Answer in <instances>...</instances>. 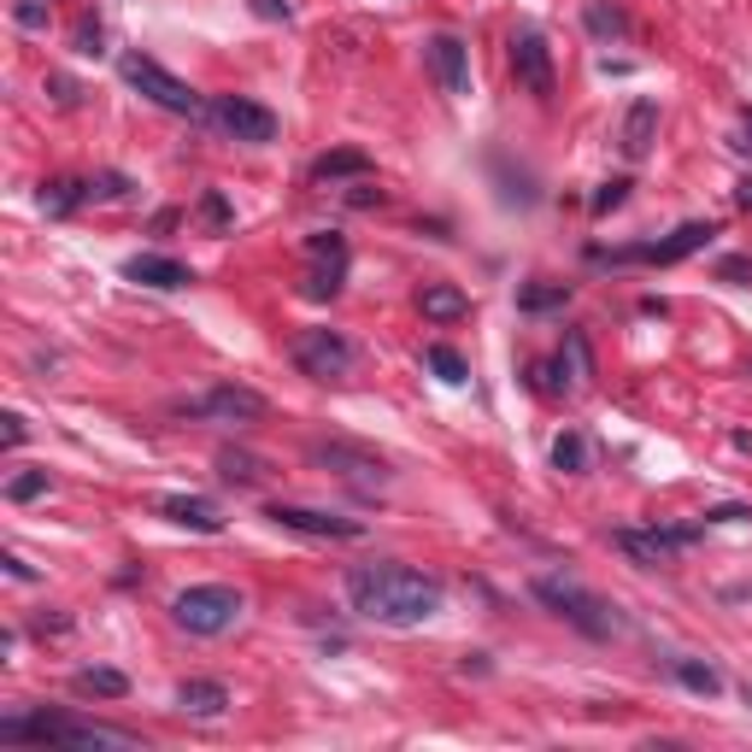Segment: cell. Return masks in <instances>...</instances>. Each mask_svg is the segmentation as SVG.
Masks as SVG:
<instances>
[{"mask_svg":"<svg viewBox=\"0 0 752 752\" xmlns=\"http://www.w3.org/2000/svg\"><path fill=\"white\" fill-rule=\"evenodd\" d=\"M583 19H588V30H594V42H623V36H629L623 7H611V0H594Z\"/></svg>","mask_w":752,"mask_h":752,"instance_id":"cell-25","label":"cell"},{"mask_svg":"<svg viewBox=\"0 0 752 752\" xmlns=\"http://www.w3.org/2000/svg\"><path fill=\"white\" fill-rule=\"evenodd\" d=\"M47 89H54V100H59V107H77V100H82V89H77L71 77H47Z\"/></svg>","mask_w":752,"mask_h":752,"instance_id":"cell-37","label":"cell"},{"mask_svg":"<svg viewBox=\"0 0 752 752\" xmlns=\"http://www.w3.org/2000/svg\"><path fill=\"white\" fill-rule=\"evenodd\" d=\"M347 200H353V207H383V188H371L365 177H358V188H353Z\"/></svg>","mask_w":752,"mask_h":752,"instance_id":"cell-41","label":"cell"},{"mask_svg":"<svg viewBox=\"0 0 752 752\" xmlns=\"http://www.w3.org/2000/svg\"><path fill=\"white\" fill-rule=\"evenodd\" d=\"M170 412H177V418H200V423H265L270 400L259 395V388H247V383H218L200 400H177Z\"/></svg>","mask_w":752,"mask_h":752,"instance_id":"cell-6","label":"cell"},{"mask_svg":"<svg viewBox=\"0 0 752 752\" xmlns=\"http://www.w3.org/2000/svg\"><path fill=\"white\" fill-rule=\"evenodd\" d=\"M711 235H717V224L694 218V224H682V230H671V235H659V242L618 247V253H611V265H682V259H694V253L706 247Z\"/></svg>","mask_w":752,"mask_h":752,"instance_id":"cell-10","label":"cell"},{"mask_svg":"<svg viewBox=\"0 0 752 752\" xmlns=\"http://www.w3.org/2000/svg\"><path fill=\"white\" fill-rule=\"evenodd\" d=\"M153 511L177 529H195V535H218L224 529V511L212 500H200V494H165V500H153Z\"/></svg>","mask_w":752,"mask_h":752,"instance_id":"cell-15","label":"cell"},{"mask_svg":"<svg viewBox=\"0 0 752 752\" xmlns=\"http://www.w3.org/2000/svg\"><path fill=\"white\" fill-rule=\"evenodd\" d=\"M207 124L212 130H224L230 142H247V147H265V142H277V112L259 107V100H247V95H212L207 100Z\"/></svg>","mask_w":752,"mask_h":752,"instance_id":"cell-7","label":"cell"},{"mask_svg":"<svg viewBox=\"0 0 752 752\" xmlns=\"http://www.w3.org/2000/svg\"><path fill=\"white\" fill-rule=\"evenodd\" d=\"M265 518L277 529H295V535H318V541H358L365 523L358 518H335V511H312V506H265Z\"/></svg>","mask_w":752,"mask_h":752,"instance_id":"cell-14","label":"cell"},{"mask_svg":"<svg viewBox=\"0 0 752 752\" xmlns=\"http://www.w3.org/2000/svg\"><path fill=\"white\" fill-rule=\"evenodd\" d=\"M347 600H353L358 618H371V623L418 629L441 611L447 588H441V576L412 571V564H353L347 571Z\"/></svg>","mask_w":752,"mask_h":752,"instance_id":"cell-1","label":"cell"},{"mask_svg":"<svg viewBox=\"0 0 752 752\" xmlns=\"http://www.w3.org/2000/svg\"><path fill=\"white\" fill-rule=\"evenodd\" d=\"M306 259L312 265H347V242L335 230H312L306 235Z\"/></svg>","mask_w":752,"mask_h":752,"instance_id":"cell-29","label":"cell"},{"mask_svg":"<svg viewBox=\"0 0 752 752\" xmlns=\"http://www.w3.org/2000/svg\"><path fill=\"white\" fill-rule=\"evenodd\" d=\"M47 488H54V483H47V471H19V476H12V483H7V500H42V494Z\"/></svg>","mask_w":752,"mask_h":752,"instance_id":"cell-30","label":"cell"},{"mask_svg":"<svg viewBox=\"0 0 752 752\" xmlns=\"http://www.w3.org/2000/svg\"><path fill=\"white\" fill-rule=\"evenodd\" d=\"M118 77H124L142 100H153L159 112H177V118H195V124H207V100L188 89L183 77H170L159 59H147V54H124V59H118Z\"/></svg>","mask_w":752,"mask_h":752,"instance_id":"cell-4","label":"cell"},{"mask_svg":"<svg viewBox=\"0 0 752 752\" xmlns=\"http://www.w3.org/2000/svg\"><path fill=\"white\" fill-rule=\"evenodd\" d=\"M511 77H518L523 95L535 100H553L559 95V71H553V47L535 24H518L511 30Z\"/></svg>","mask_w":752,"mask_h":752,"instance_id":"cell-8","label":"cell"},{"mask_svg":"<svg viewBox=\"0 0 752 752\" xmlns=\"http://www.w3.org/2000/svg\"><path fill=\"white\" fill-rule=\"evenodd\" d=\"M671 676L682 682L688 694H723V676H717V664H706V659H671Z\"/></svg>","mask_w":752,"mask_h":752,"instance_id":"cell-23","label":"cell"},{"mask_svg":"<svg viewBox=\"0 0 752 752\" xmlns=\"http://www.w3.org/2000/svg\"><path fill=\"white\" fill-rule=\"evenodd\" d=\"M629 188H635V183H629V177H611V183H600V195H594L588 207L600 212V218H606V212H618L623 200H629Z\"/></svg>","mask_w":752,"mask_h":752,"instance_id":"cell-33","label":"cell"},{"mask_svg":"<svg viewBox=\"0 0 752 752\" xmlns=\"http://www.w3.org/2000/svg\"><path fill=\"white\" fill-rule=\"evenodd\" d=\"M12 24L19 30H47V0H12Z\"/></svg>","mask_w":752,"mask_h":752,"instance_id":"cell-34","label":"cell"},{"mask_svg":"<svg viewBox=\"0 0 752 752\" xmlns=\"http://www.w3.org/2000/svg\"><path fill=\"white\" fill-rule=\"evenodd\" d=\"M142 747L135 729H112V723H82V717H59V711H30V717H0V747Z\"/></svg>","mask_w":752,"mask_h":752,"instance_id":"cell-2","label":"cell"},{"mask_svg":"<svg viewBox=\"0 0 752 752\" xmlns=\"http://www.w3.org/2000/svg\"><path fill=\"white\" fill-rule=\"evenodd\" d=\"M559 371H571V388H588L594 383V358H588V341L583 335H564V347H559Z\"/></svg>","mask_w":752,"mask_h":752,"instance_id":"cell-26","label":"cell"},{"mask_svg":"<svg viewBox=\"0 0 752 752\" xmlns=\"http://www.w3.org/2000/svg\"><path fill=\"white\" fill-rule=\"evenodd\" d=\"M747 124H752V107H747Z\"/></svg>","mask_w":752,"mask_h":752,"instance_id":"cell-46","label":"cell"},{"mask_svg":"<svg viewBox=\"0 0 752 752\" xmlns=\"http://www.w3.org/2000/svg\"><path fill=\"white\" fill-rule=\"evenodd\" d=\"M588 441H583V430H564L559 441H553V471H564V476H588Z\"/></svg>","mask_w":752,"mask_h":752,"instance_id":"cell-24","label":"cell"},{"mask_svg":"<svg viewBox=\"0 0 752 752\" xmlns=\"http://www.w3.org/2000/svg\"><path fill=\"white\" fill-rule=\"evenodd\" d=\"M130 188V177H118V170H100V177H89V200H118Z\"/></svg>","mask_w":752,"mask_h":752,"instance_id":"cell-35","label":"cell"},{"mask_svg":"<svg viewBox=\"0 0 752 752\" xmlns=\"http://www.w3.org/2000/svg\"><path fill=\"white\" fill-rule=\"evenodd\" d=\"M242 611H247V600L224 583H195L170 600V618H177V629H188V635H230Z\"/></svg>","mask_w":752,"mask_h":752,"instance_id":"cell-5","label":"cell"},{"mask_svg":"<svg viewBox=\"0 0 752 752\" xmlns=\"http://www.w3.org/2000/svg\"><path fill=\"white\" fill-rule=\"evenodd\" d=\"M124 277L142 283V288H188L195 283V270H188L183 259H170V253H135V259H124Z\"/></svg>","mask_w":752,"mask_h":752,"instance_id":"cell-16","label":"cell"},{"mask_svg":"<svg viewBox=\"0 0 752 752\" xmlns=\"http://www.w3.org/2000/svg\"><path fill=\"white\" fill-rule=\"evenodd\" d=\"M218 476H224V483H235V488H253L265 476V465L253 453H242V447H224L218 453Z\"/></svg>","mask_w":752,"mask_h":752,"instance_id":"cell-27","label":"cell"},{"mask_svg":"<svg viewBox=\"0 0 752 752\" xmlns=\"http://www.w3.org/2000/svg\"><path fill=\"white\" fill-rule=\"evenodd\" d=\"M341 277H347V265H318L312 277H306V295H312V300H330V295H341Z\"/></svg>","mask_w":752,"mask_h":752,"instance_id":"cell-31","label":"cell"},{"mask_svg":"<svg viewBox=\"0 0 752 752\" xmlns=\"http://www.w3.org/2000/svg\"><path fill=\"white\" fill-rule=\"evenodd\" d=\"M529 594H535L546 611H559L564 623H576L583 635H594V641H606V635H618V629H623L618 606H606L600 594H588L583 583H571V576H535Z\"/></svg>","mask_w":752,"mask_h":752,"instance_id":"cell-3","label":"cell"},{"mask_svg":"<svg viewBox=\"0 0 752 752\" xmlns=\"http://www.w3.org/2000/svg\"><path fill=\"white\" fill-rule=\"evenodd\" d=\"M253 12H259V19H283L288 24V0H253Z\"/></svg>","mask_w":752,"mask_h":752,"instance_id":"cell-42","label":"cell"},{"mask_svg":"<svg viewBox=\"0 0 752 752\" xmlns=\"http://www.w3.org/2000/svg\"><path fill=\"white\" fill-rule=\"evenodd\" d=\"M523 312H546V306H564L571 300V283H553V288H523Z\"/></svg>","mask_w":752,"mask_h":752,"instance_id":"cell-32","label":"cell"},{"mask_svg":"<svg viewBox=\"0 0 752 752\" xmlns=\"http://www.w3.org/2000/svg\"><path fill=\"white\" fill-rule=\"evenodd\" d=\"M0 441H7V447H19V441H24V418L19 412H0Z\"/></svg>","mask_w":752,"mask_h":752,"instance_id":"cell-39","label":"cell"},{"mask_svg":"<svg viewBox=\"0 0 752 752\" xmlns=\"http://www.w3.org/2000/svg\"><path fill=\"white\" fill-rule=\"evenodd\" d=\"M288 358H295L312 383H341V376L353 371V341L341 330H300L295 347H288Z\"/></svg>","mask_w":752,"mask_h":752,"instance_id":"cell-9","label":"cell"},{"mask_svg":"<svg viewBox=\"0 0 752 752\" xmlns=\"http://www.w3.org/2000/svg\"><path fill=\"white\" fill-rule=\"evenodd\" d=\"M200 212H207V224H218V230L230 224V207H224V195H207V200H200Z\"/></svg>","mask_w":752,"mask_h":752,"instance_id":"cell-40","label":"cell"},{"mask_svg":"<svg viewBox=\"0 0 752 752\" xmlns=\"http://www.w3.org/2000/svg\"><path fill=\"white\" fill-rule=\"evenodd\" d=\"M717 277H729V283H752V259H741V253H734V259L717 265Z\"/></svg>","mask_w":752,"mask_h":752,"instance_id":"cell-38","label":"cell"},{"mask_svg":"<svg viewBox=\"0 0 752 752\" xmlns=\"http://www.w3.org/2000/svg\"><path fill=\"white\" fill-rule=\"evenodd\" d=\"M224 706H230V688H224V682H212V676H188L177 688V711L183 717H224Z\"/></svg>","mask_w":752,"mask_h":752,"instance_id":"cell-18","label":"cell"},{"mask_svg":"<svg viewBox=\"0 0 752 752\" xmlns=\"http://www.w3.org/2000/svg\"><path fill=\"white\" fill-rule=\"evenodd\" d=\"M0 564H7V576H12V583H30V576H36V571H30V564H24L19 553H7V559H0Z\"/></svg>","mask_w":752,"mask_h":752,"instance_id":"cell-44","label":"cell"},{"mask_svg":"<svg viewBox=\"0 0 752 752\" xmlns=\"http://www.w3.org/2000/svg\"><path fill=\"white\" fill-rule=\"evenodd\" d=\"M659 142V100H629V112H623V130H618V147H623V159H646Z\"/></svg>","mask_w":752,"mask_h":752,"instance_id":"cell-17","label":"cell"},{"mask_svg":"<svg viewBox=\"0 0 752 752\" xmlns=\"http://www.w3.org/2000/svg\"><path fill=\"white\" fill-rule=\"evenodd\" d=\"M694 541V529H611V546H618L623 559H635L641 571H659V564H671L682 546Z\"/></svg>","mask_w":752,"mask_h":752,"instance_id":"cell-12","label":"cell"},{"mask_svg":"<svg viewBox=\"0 0 752 752\" xmlns=\"http://www.w3.org/2000/svg\"><path fill=\"white\" fill-rule=\"evenodd\" d=\"M423 65H430V77H435L441 95H453V100L471 95V47L458 42L453 30H441V36L423 42Z\"/></svg>","mask_w":752,"mask_h":752,"instance_id":"cell-13","label":"cell"},{"mask_svg":"<svg viewBox=\"0 0 752 752\" xmlns=\"http://www.w3.org/2000/svg\"><path fill=\"white\" fill-rule=\"evenodd\" d=\"M734 207L752 212V177H741V188H734Z\"/></svg>","mask_w":752,"mask_h":752,"instance_id":"cell-45","label":"cell"},{"mask_svg":"<svg viewBox=\"0 0 752 752\" xmlns=\"http://www.w3.org/2000/svg\"><path fill=\"white\" fill-rule=\"evenodd\" d=\"M418 312L430 323H458V318H471V295H465V288H453V283H423Z\"/></svg>","mask_w":752,"mask_h":752,"instance_id":"cell-19","label":"cell"},{"mask_svg":"<svg viewBox=\"0 0 752 752\" xmlns=\"http://www.w3.org/2000/svg\"><path fill=\"white\" fill-rule=\"evenodd\" d=\"M706 518L711 523H741V518H752V511L747 506H717V511H706Z\"/></svg>","mask_w":752,"mask_h":752,"instance_id":"cell-43","label":"cell"},{"mask_svg":"<svg viewBox=\"0 0 752 752\" xmlns=\"http://www.w3.org/2000/svg\"><path fill=\"white\" fill-rule=\"evenodd\" d=\"M423 365H430L435 376H441V383H471V365H465V358H458L453 347H441V341H435V347H423Z\"/></svg>","mask_w":752,"mask_h":752,"instance_id":"cell-28","label":"cell"},{"mask_svg":"<svg viewBox=\"0 0 752 752\" xmlns=\"http://www.w3.org/2000/svg\"><path fill=\"white\" fill-rule=\"evenodd\" d=\"M42 212L47 218H65V212H77L82 200H89V183H77V177H54V183H42Z\"/></svg>","mask_w":752,"mask_h":752,"instance_id":"cell-21","label":"cell"},{"mask_svg":"<svg viewBox=\"0 0 752 752\" xmlns=\"http://www.w3.org/2000/svg\"><path fill=\"white\" fill-rule=\"evenodd\" d=\"M77 54H89V59L107 54V47H100V24H95V19H82V30H77Z\"/></svg>","mask_w":752,"mask_h":752,"instance_id":"cell-36","label":"cell"},{"mask_svg":"<svg viewBox=\"0 0 752 752\" xmlns=\"http://www.w3.org/2000/svg\"><path fill=\"white\" fill-rule=\"evenodd\" d=\"M335 177H371V159L358 147H335L312 165V183H335Z\"/></svg>","mask_w":752,"mask_h":752,"instance_id":"cell-22","label":"cell"},{"mask_svg":"<svg viewBox=\"0 0 752 752\" xmlns=\"http://www.w3.org/2000/svg\"><path fill=\"white\" fill-rule=\"evenodd\" d=\"M312 465L335 471L341 483H358V488H388V476H395V471H388V458H376L365 447H347V441H318Z\"/></svg>","mask_w":752,"mask_h":752,"instance_id":"cell-11","label":"cell"},{"mask_svg":"<svg viewBox=\"0 0 752 752\" xmlns=\"http://www.w3.org/2000/svg\"><path fill=\"white\" fill-rule=\"evenodd\" d=\"M71 694H82V699H124L130 694V676L124 671H107V664H89V671L71 676Z\"/></svg>","mask_w":752,"mask_h":752,"instance_id":"cell-20","label":"cell"}]
</instances>
